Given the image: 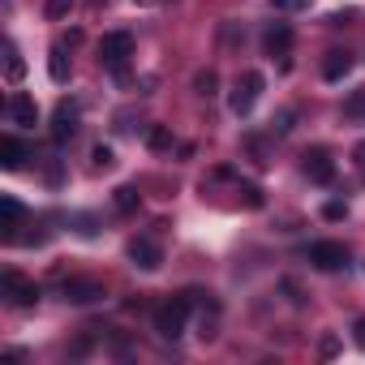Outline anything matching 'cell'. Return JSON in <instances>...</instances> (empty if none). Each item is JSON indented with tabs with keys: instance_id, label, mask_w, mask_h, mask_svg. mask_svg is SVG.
Returning <instances> with one entry per match:
<instances>
[{
	"instance_id": "1",
	"label": "cell",
	"mask_w": 365,
	"mask_h": 365,
	"mask_svg": "<svg viewBox=\"0 0 365 365\" xmlns=\"http://www.w3.org/2000/svg\"><path fill=\"white\" fill-rule=\"evenodd\" d=\"M129 56H133V35H129V31H112V35H103V43H99V61H103V69H112L120 82L129 78Z\"/></svg>"
},
{
	"instance_id": "2",
	"label": "cell",
	"mask_w": 365,
	"mask_h": 365,
	"mask_svg": "<svg viewBox=\"0 0 365 365\" xmlns=\"http://www.w3.org/2000/svg\"><path fill=\"white\" fill-rule=\"evenodd\" d=\"M190 309H194V297H190V292L163 301V305L155 309V331H159L163 339H176L180 331H185V322H190Z\"/></svg>"
},
{
	"instance_id": "3",
	"label": "cell",
	"mask_w": 365,
	"mask_h": 365,
	"mask_svg": "<svg viewBox=\"0 0 365 365\" xmlns=\"http://www.w3.org/2000/svg\"><path fill=\"white\" fill-rule=\"evenodd\" d=\"M262 86H267V78H262L258 69H245V73L237 78L232 95H228V108H232L237 116H250V112H254V103H258V95H262Z\"/></svg>"
},
{
	"instance_id": "4",
	"label": "cell",
	"mask_w": 365,
	"mask_h": 365,
	"mask_svg": "<svg viewBox=\"0 0 365 365\" xmlns=\"http://www.w3.org/2000/svg\"><path fill=\"white\" fill-rule=\"evenodd\" d=\"M0 288H5V297L14 305H22V309L39 301V284L31 275H22V271H5V275H0Z\"/></svg>"
},
{
	"instance_id": "5",
	"label": "cell",
	"mask_w": 365,
	"mask_h": 365,
	"mask_svg": "<svg viewBox=\"0 0 365 365\" xmlns=\"http://www.w3.org/2000/svg\"><path fill=\"white\" fill-rule=\"evenodd\" d=\"M309 262L318 271H339V267H348V250L339 241H314L309 245Z\"/></svg>"
},
{
	"instance_id": "6",
	"label": "cell",
	"mask_w": 365,
	"mask_h": 365,
	"mask_svg": "<svg viewBox=\"0 0 365 365\" xmlns=\"http://www.w3.org/2000/svg\"><path fill=\"white\" fill-rule=\"evenodd\" d=\"M73 133H78V103L61 99V103H56V116H52V142L65 146Z\"/></svg>"
},
{
	"instance_id": "7",
	"label": "cell",
	"mask_w": 365,
	"mask_h": 365,
	"mask_svg": "<svg viewBox=\"0 0 365 365\" xmlns=\"http://www.w3.org/2000/svg\"><path fill=\"white\" fill-rule=\"evenodd\" d=\"M305 176L309 180H318V185H331V180H335V159L322 150V146H314V150H305Z\"/></svg>"
},
{
	"instance_id": "8",
	"label": "cell",
	"mask_w": 365,
	"mask_h": 365,
	"mask_svg": "<svg viewBox=\"0 0 365 365\" xmlns=\"http://www.w3.org/2000/svg\"><path fill=\"white\" fill-rule=\"evenodd\" d=\"M129 258H133V267H142V271H159L163 250H159L150 237H133V241H129Z\"/></svg>"
},
{
	"instance_id": "9",
	"label": "cell",
	"mask_w": 365,
	"mask_h": 365,
	"mask_svg": "<svg viewBox=\"0 0 365 365\" xmlns=\"http://www.w3.org/2000/svg\"><path fill=\"white\" fill-rule=\"evenodd\" d=\"M99 297H108L99 279H69V284H65V301H69V305H95Z\"/></svg>"
},
{
	"instance_id": "10",
	"label": "cell",
	"mask_w": 365,
	"mask_h": 365,
	"mask_svg": "<svg viewBox=\"0 0 365 365\" xmlns=\"http://www.w3.org/2000/svg\"><path fill=\"white\" fill-rule=\"evenodd\" d=\"M262 43H267V56H288L292 52V26L288 22H275Z\"/></svg>"
},
{
	"instance_id": "11",
	"label": "cell",
	"mask_w": 365,
	"mask_h": 365,
	"mask_svg": "<svg viewBox=\"0 0 365 365\" xmlns=\"http://www.w3.org/2000/svg\"><path fill=\"white\" fill-rule=\"evenodd\" d=\"M26 159H31V150H26V142H22V138H0V163H5L9 172H14V168H22Z\"/></svg>"
},
{
	"instance_id": "12",
	"label": "cell",
	"mask_w": 365,
	"mask_h": 365,
	"mask_svg": "<svg viewBox=\"0 0 365 365\" xmlns=\"http://www.w3.org/2000/svg\"><path fill=\"white\" fill-rule=\"evenodd\" d=\"M9 116H14L18 125H26V129H31V125H39V108H35V99H31V95H14V99H9Z\"/></svg>"
},
{
	"instance_id": "13",
	"label": "cell",
	"mask_w": 365,
	"mask_h": 365,
	"mask_svg": "<svg viewBox=\"0 0 365 365\" xmlns=\"http://www.w3.org/2000/svg\"><path fill=\"white\" fill-rule=\"evenodd\" d=\"M0 215H5V224H0V228H5V241H18V224H22V202L18 198H0Z\"/></svg>"
},
{
	"instance_id": "14",
	"label": "cell",
	"mask_w": 365,
	"mask_h": 365,
	"mask_svg": "<svg viewBox=\"0 0 365 365\" xmlns=\"http://www.w3.org/2000/svg\"><path fill=\"white\" fill-rule=\"evenodd\" d=\"M348 69H352V56L348 52H327V61H322V78L327 82H339V78H348Z\"/></svg>"
},
{
	"instance_id": "15",
	"label": "cell",
	"mask_w": 365,
	"mask_h": 365,
	"mask_svg": "<svg viewBox=\"0 0 365 365\" xmlns=\"http://www.w3.org/2000/svg\"><path fill=\"white\" fill-rule=\"evenodd\" d=\"M5 78L9 82H22L26 78V61H22V52L14 43H5Z\"/></svg>"
},
{
	"instance_id": "16",
	"label": "cell",
	"mask_w": 365,
	"mask_h": 365,
	"mask_svg": "<svg viewBox=\"0 0 365 365\" xmlns=\"http://www.w3.org/2000/svg\"><path fill=\"white\" fill-rule=\"evenodd\" d=\"M48 73H52V82H69V61H65V48H52V56H48Z\"/></svg>"
},
{
	"instance_id": "17",
	"label": "cell",
	"mask_w": 365,
	"mask_h": 365,
	"mask_svg": "<svg viewBox=\"0 0 365 365\" xmlns=\"http://www.w3.org/2000/svg\"><path fill=\"white\" fill-rule=\"evenodd\" d=\"M146 146L150 150H172V129L168 125H150L146 129Z\"/></svg>"
},
{
	"instance_id": "18",
	"label": "cell",
	"mask_w": 365,
	"mask_h": 365,
	"mask_svg": "<svg viewBox=\"0 0 365 365\" xmlns=\"http://www.w3.org/2000/svg\"><path fill=\"white\" fill-rule=\"evenodd\" d=\"M116 211H120V215H133V211H138V190H133V185H120V190H116Z\"/></svg>"
},
{
	"instance_id": "19",
	"label": "cell",
	"mask_w": 365,
	"mask_h": 365,
	"mask_svg": "<svg viewBox=\"0 0 365 365\" xmlns=\"http://www.w3.org/2000/svg\"><path fill=\"white\" fill-rule=\"evenodd\" d=\"M215 86H220V78H215V69H202V73L194 78V91H198L202 99H211V95H215Z\"/></svg>"
},
{
	"instance_id": "20",
	"label": "cell",
	"mask_w": 365,
	"mask_h": 365,
	"mask_svg": "<svg viewBox=\"0 0 365 365\" xmlns=\"http://www.w3.org/2000/svg\"><path fill=\"white\" fill-rule=\"evenodd\" d=\"M78 5V0H48V18L52 22H61V18H69V9Z\"/></svg>"
},
{
	"instance_id": "21",
	"label": "cell",
	"mask_w": 365,
	"mask_h": 365,
	"mask_svg": "<svg viewBox=\"0 0 365 365\" xmlns=\"http://www.w3.org/2000/svg\"><path fill=\"white\" fill-rule=\"evenodd\" d=\"M318 356H327V361L339 356V335H322V339H318Z\"/></svg>"
},
{
	"instance_id": "22",
	"label": "cell",
	"mask_w": 365,
	"mask_h": 365,
	"mask_svg": "<svg viewBox=\"0 0 365 365\" xmlns=\"http://www.w3.org/2000/svg\"><path fill=\"white\" fill-rule=\"evenodd\" d=\"M91 159H95V168H112V163H116L112 146H95V150H91Z\"/></svg>"
},
{
	"instance_id": "23",
	"label": "cell",
	"mask_w": 365,
	"mask_h": 365,
	"mask_svg": "<svg viewBox=\"0 0 365 365\" xmlns=\"http://www.w3.org/2000/svg\"><path fill=\"white\" fill-rule=\"evenodd\" d=\"M237 194L245 198V207H262V190H258V185H241Z\"/></svg>"
},
{
	"instance_id": "24",
	"label": "cell",
	"mask_w": 365,
	"mask_h": 365,
	"mask_svg": "<svg viewBox=\"0 0 365 365\" xmlns=\"http://www.w3.org/2000/svg\"><path fill=\"white\" fill-rule=\"evenodd\" d=\"M344 112H348V116H365V91H356V95L344 103Z\"/></svg>"
},
{
	"instance_id": "25",
	"label": "cell",
	"mask_w": 365,
	"mask_h": 365,
	"mask_svg": "<svg viewBox=\"0 0 365 365\" xmlns=\"http://www.w3.org/2000/svg\"><path fill=\"white\" fill-rule=\"evenodd\" d=\"M279 14H297V9H309V0H275Z\"/></svg>"
},
{
	"instance_id": "26",
	"label": "cell",
	"mask_w": 365,
	"mask_h": 365,
	"mask_svg": "<svg viewBox=\"0 0 365 365\" xmlns=\"http://www.w3.org/2000/svg\"><path fill=\"white\" fill-rule=\"evenodd\" d=\"M322 215H327V220H344V215H348V207H344V202H327V207H322Z\"/></svg>"
},
{
	"instance_id": "27",
	"label": "cell",
	"mask_w": 365,
	"mask_h": 365,
	"mask_svg": "<svg viewBox=\"0 0 365 365\" xmlns=\"http://www.w3.org/2000/svg\"><path fill=\"white\" fill-rule=\"evenodd\" d=\"M288 129H292V112H284V116H279V125H275V133H288Z\"/></svg>"
},
{
	"instance_id": "28",
	"label": "cell",
	"mask_w": 365,
	"mask_h": 365,
	"mask_svg": "<svg viewBox=\"0 0 365 365\" xmlns=\"http://www.w3.org/2000/svg\"><path fill=\"white\" fill-rule=\"evenodd\" d=\"M352 163H361V168H365V142H356V146H352Z\"/></svg>"
},
{
	"instance_id": "29",
	"label": "cell",
	"mask_w": 365,
	"mask_h": 365,
	"mask_svg": "<svg viewBox=\"0 0 365 365\" xmlns=\"http://www.w3.org/2000/svg\"><path fill=\"white\" fill-rule=\"evenodd\" d=\"M352 331H356V344H361V348H365V318H361V322H356V327H352Z\"/></svg>"
}]
</instances>
